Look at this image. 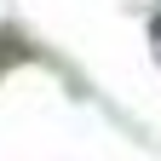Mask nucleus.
<instances>
[{"label": "nucleus", "instance_id": "nucleus-1", "mask_svg": "<svg viewBox=\"0 0 161 161\" xmlns=\"http://www.w3.org/2000/svg\"><path fill=\"white\" fill-rule=\"evenodd\" d=\"M150 46H155V58H161V12L150 17Z\"/></svg>", "mask_w": 161, "mask_h": 161}]
</instances>
